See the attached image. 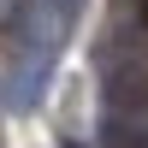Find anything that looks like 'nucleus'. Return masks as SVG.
I'll use <instances>...</instances> for the list:
<instances>
[{"mask_svg": "<svg viewBox=\"0 0 148 148\" xmlns=\"http://www.w3.org/2000/svg\"><path fill=\"white\" fill-rule=\"evenodd\" d=\"M101 148H148V119H136V113H107Z\"/></svg>", "mask_w": 148, "mask_h": 148, "instance_id": "obj_1", "label": "nucleus"}, {"mask_svg": "<svg viewBox=\"0 0 148 148\" xmlns=\"http://www.w3.org/2000/svg\"><path fill=\"white\" fill-rule=\"evenodd\" d=\"M42 6L53 12V18H65V24H71V18H77V12H83V0H42Z\"/></svg>", "mask_w": 148, "mask_h": 148, "instance_id": "obj_2", "label": "nucleus"}]
</instances>
